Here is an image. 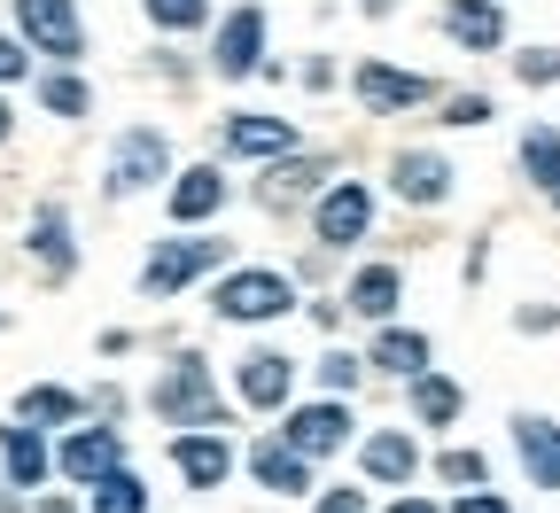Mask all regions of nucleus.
Returning <instances> with one entry per match:
<instances>
[{
  "mask_svg": "<svg viewBox=\"0 0 560 513\" xmlns=\"http://www.w3.org/2000/svg\"><path fill=\"white\" fill-rule=\"evenodd\" d=\"M226 149H234V156H289L296 132L280 125V117H249V109H242V117H226Z\"/></svg>",
  "mask_w": 560,
  "mask_h": 513,
  "instance_id": "nucleus-18",
  "label": "nucleus"
},
{
  "mask_svg": "<svg viewBox=\"0 0 560 513\" xmlns=\"http://www.w3.org/2000/svg\"><path fill=\"white\" fill-rule=\"evenodd\" d=\"M397 296H405V280H397V265H366L359 280H350V312H359V319H389L397 312Z\"/></svg>",
  "mask_w": 560,
  "mask_h": 513,
  "instance_id": "nucleus-20",
  "label": "nucleus"
},
{
  "mask_svg": "<svg viewBox=\"0 0 560 513\" xmlns=\"http://www.w3.org/2000/svg\"><path fill=\"white\" fill-rule=\"evenodd\" d=\"M444 32L482 55V47L506 39V9H499V0H452V9H444Z\"/></svg>",
  "mask_w": 560,
  "mask_h": 513,
  "instance_id": "nucleus-16",
  "label": "nucleus"
},
{
  "mask_svg": "<svg viewBox=\"0 0 560 513\" xmlns=\"http://www.w3.org/2000/svg\"><path fill=\"white\" fill-rule=\"evenodd\" d=\"M140 9H149V24H164V32H195L210 16V0H140Z\"/></svg>",
  "mask_w": 560,
  "mask_h": 513,
  "instance_id": "nucleus-29",
  "label": "nucleus"
},
{
  "mask_svg": "<svg viewBox=\"0 0 560 513\" xmlns=\"http://www.w3.org/2000/svg\"><path fill=\"white\" fill-rule=\"evenodd\" d=\"M94 513H149V482H140V475H102L94 482Z\"/></svg>",
  "mask_w": 560,
  "mask_h": 513,
  "instance_id": "nucleus-27",
  "label": "nucleus"
},
{
  "mask_svg": "<svg viewBox=\"0 0 560 513\" xmlns=\"http://www.w3.org/2000/svg\"><path fill=\"white\" fill-rule=\"evenodd\" d=\"M164 172H172V140L156 125L117 132V149H109V195H140V187H156Z\"/></svg>",
  "mask_w": 560,
  "mask_h": 513,
  "instance_id": "nucleus-3",
  "label": "nucleus"
},
{
  "mask_svg": "<svg viewBox=\"0 0 560 513\" xmlns=\"http://www.w3.org/2000/svg\"><path fill=\"white\" fill-rule=\"evenodd\" d=\"M16 24H24V39H32L39 55H55V62H79V55H86V24H79L70 0H16Z\"/></svg>",
  "mask_w": 560,
  "mask_h": 513,
  "instance_id": "nucleus-5",
  "label": "nucleus"
},
{
  "mask_svg": "<svg viewBox=\"0 0 560 513\" xmlns=\"http://www.w3.org/2000/svg\"><path fill=\"white\" fill-rule=\"evenodd\" d=\"M552 202H560V179H552Z\"/></svg>",
  "mask_w": 560,
  "mask_h": 513,
  "instance_id": "nucleus-41",
  "label": "nucleus"
},
{
  "mask_svg": "<svg viewBox=\"0 0 560 513\" xmlns=\"http://www.w3.org/2000/svg\"><path fill=\"white\" fill-rule=\"evenodd\" d=\"M514 444H522L529 482H537V490H560V428L537 420V412H522V420H514Z\"/></svg>",
  "mask_w": 560,
  "mask_h": 513,
  "instance_id": "nucleus-15",
  "label": "nucleus"
},
{
  "mask_svg": "<svg viewBox=\"0 0 560 513\" xmlns=\"http://www.w3.org/2000/svg\"><path fill=\"white\" fill-rule=\"evenodd\" d=\"M234 389H242L249 412H280V405H289V389H296V365L280 358V350H249L242 374H234Z\"/></svg>",
  "mask_w": 560,
  "mask_h": 513,
  "instance_id": "nucleus-9",
  "label": "nucleus"
},
{
  "mask_svg": "<svg viewBox=\"0 0 560 513\" xmlns=\"http://www.w3.org/2000/svg\"><path fill=\"white\" fill-rule=\"evenodd\" d=\"M0 467H9L16 490H39V482H47V444H39V428H32V420L0 428Z\"/></svg>",
  "mask_w": 560,
  "mask_h": 513,
  "instance_id": "nucleus-17",
  "label": "nucleus"
},
{
  "mask_svg": "<svg viewBox=\"0 0 560 513\" xmlns=\"http://www.w3.org/2000/svg\"><path fill=\"white\" fill-rule=\"evenodd\" d=\"M219 202H226V179L210 172V164H195V172H179V179H172V218H179V226H195V218H210Z\"/></svg>",
  "mask_w": 560,
  "mask_h": 513,
  "instance_id": "nucleus-19",
  "label": "nucleus"
},
{
  "mask_svg": "<svg viewBox=\"0 0 560 513\" xmlns=\"http://www.w3.org/2000/svg\"><path fill=\"white\" fill-rule=\"evenodd\" d=\"M366 365H382V374H429V335H412V327H382L374 335V358Z\"/></svg>",
  "mask_w": 560,
  "mask_h": 513,
  "instance_id": "nucleus-21",
  "label": "nucleus"
},
{
  "mask_svg": "<svg viewBox=\"0 0 560 513\" xmlns=\"http://www.w3.org/2000/svg\"><path fill=\"white\" fill-rule=\"evenodd\" d=\"M280 444H296L304 459H327V452H342V444H350V412H342L335 397L296 405V412H289V428H280Z\"/></svg>",
  "mask_w": 560,
  "mask_h": 513,
  "instance_id": "nucleus-8",
  "label": "nucleus"
},
{
  "mask_svg": "<svg viewBox=\"0 0 560 513\" xmlns=\"http://www.w3.org/2000/svg\"><path fill=\"white\" fill-rule=\"evenodd\" d=\"M444 125H490V102L482 94H452L444 102Z\"/></svg>",
  "mask_w": 560,
  "mask_h": 513,
  "instance_id": "nucleus-34",
  "label": "nucleus"
},
{
  "mask_svg": "<svg viewBox=\"0 0 560 513\" xmlns=\"http://www.w3.org/2000/svg\"><path fill=\"white\" fill-rule=\"evenodd\" d=\"M249 475H257L265 490H280V498H304V490H312V459H304L296 444H280V435L249 444Z\"/></svg>",
  "mask_w": 560,
  "mask_h": 513,
  "instance_id": "nucleus-11",
  "label": "nucleus"
},
{
  "mask_svg": "<svg viewBox=\"0 0 560 513\" xmlns=\"http://www.w3.org/2000/svg\"><path fill=\"white\" fill-rule=\"evenodd\" d=\"M366 218H374L366 179H335L312 210V234H319V249H350V242H366Z\"/></svg>",
  "mask_w": 560,
  "mask_h": 513,
  "instance_id": "nucleus-4",
  "label": "nucleus"
},
{
  "mask_svg": "<svg viewBox=\"0 0 560 513\" xmlns=\"http://www.w3.org/2000/svg\"><path fill=\"white\" fill-rule=\"evenodd\" d=\"M359 102H366L374 117H397V109H412V102H429V79L389 70V62H366V70H359Z\"/></svg>",
  "mask_w": 560,
  "mask_h": 513,
  "instance_id": "nucleus-12",
  "label": "nucleus"
},
{
  "mask_svg": "<svg viewBox=\"0 0 560 513\" xmlns=\"http://www.w3.org/2000/svg\"><path fill=\"white\" fill-rule=\"evenodd\" d=\"M55 467H62L70 482H86V490H94L102 475L125 467V435H117V428H70V435H62V452H55Z\"/></svg>",
  "mask_w": 560,
  "mask_h": 513,
  "instance_id": "nucleus-7",
  "label": "nucleus"
},
{
  "mask_svg": "<svg viewBox=\"0 0 560 513\" xmlns=\"http://www.w3.org/2000/svg\"><path fill=\"white\" fill-rule=\"evenodd\" d=\"M39 102H47V117H86L94 109V94H86V79H79V70H47V79H39Z\"/></svg>",
  "mask_w": 560,
  "mask_h": 513,
  "instance_id": "nucleus-25",
  "label": "nucleus"
},
{
  "mask_svg": "<svg viewBox=\"0 0 560 513\" xmlns=\"http://www.w3.org/2000/svg\"><path fill=\"white\" fill-rule=\"evenodd\" d=\"M32 257H39L47 272H70V265H79V249H70V218H62V202H47V210L32 218Z\"/></svg>",
  "mask_w": 560,
  "mask_h": 513,
  "instance_id": "nucleus-22",
  "label": "nucleus"
},
{
  "mask_svg": "<svg viewBox=\"0 0 560 513\" xmlns=\"http://www.w3.org/2000/svg\"><path fill=\"white\" fill-rule=\"evenodd\" d=\"M436 475H444V482H459V490H482V475H490V467H482V452H444V459H436Z\"/></svg>",
  "mask_w": 560,
  "mask_h": 513,
  "instance_id": "nucleus-31",
  "label": "nucleus"
},
{
  "mask_svg": "<svg viewBox=\"0 0 560 513\" xmlns=\"http://www.w3.org/2000/svg\"><path fill=\"white\" fill-rule=\"evenodd\" d=\"M359 9H366V16H389V9H397V0H359Z\"/></svg>",
  "mask_w": 560,
  "mask_h": 513,
  "instance_id": "nucleus-39",
  "label": "nucleus"
},
{
  "mask_svg": "<svg viewBox=\"0 0 560 513\" xmlns=\"http://www.w3.org/2000/svg\"><path fill=\"white\" fill-rule=\"evenodd\" d=\"M359 365H366V358H350V350H327V358H319V382H327V389H350V382H359Z\"/></svg>",
  "mask_w": 560,
  "mask_h": 513,
  "instance_id": "nucleus-33",
  "label": "nucleus"
},
{
  "mask_svg": "<svg viewBox=\"0 0 560 513\" xmlns=\"http://www.w3.org/2000/svg\"><path fill=\"white\" fill-rule=\"evenodd\" d=\"M210 62H219V79H249V70L265 62V16H257V9H234V16L219 24Z\"/></svg>",
  "mask_w": 560,
  "mask_h": 513,
  "instance_id": "nucleus-10",
  "label": "nucleus"
},
{
  "mask_svg": "<svg viewBox=\"0 0 560 513\" xmlns=\"http://www.w3.org/2000/svg\"><path fill=\"white\" fill-rule=\"evenodd\" d=\"M359 459H366V475H374V482H405V475H412V444H405L397 428L366 435V444H359Z\"/></svg>",
  "mask_w": 560,
  "mask_h": 513,
  "instance_id": "nucleus-24",
  "label": "nucleus"
},
{
  "mask_svg": "<svg viewBox=\"0 0 560 513\" xmlns=\"http://www.w3.org/2000/svg\"><path fill=\"white\" fill-rule=\"evenodd\" d=\"M32 70V55H24V39H0V86H16Z\"/></svg>",
  "mask_w": 560,
  "mask_h": 513,
  "instance_id": "nucleus-35",
  "label": "nucleus"
},
{
  "mask_svg": "<svg viewBox=\"0 0 560 513\" xmlns=\"http://www.w3.org/2000/svg\"><path fill=\"white\" fill-rule=\"evenodd\" d=\"M412 412L429 420V428L459 420V382H444V374H412Z\"/></svg>",
  "mask_w": 560,
  "mask_h": 513,
  "instance_id": "nucleus-26",
  "label": "nucleus"
},
{
  "mask_svg": "<svg viewBox=\"0 0 560 513\" xmlns=\"http://www.w3.org/2000/svg\"><path fill=\"white\" fill-rule=\"evenodd\" d=\"M304 187H319V164H304V156H289V164H280V172H272V187H265V195H272V202H289V195H304Z\"/></svg>",
  "mask_w": 560,
  "mask_h": 513,
  "instance_id": "nucleus-30",
  "label": "nucleus"
},
{
  "mask_svg": "<svg viewBox=\"0 0 560 513\" xmlns=\"http://www.w3.org/2000/svg\"><path fill=\"white\" fill-rule=\"evenodd\" d=\"M16 420H32V428H70V420H79V389L39 382V389H24V397H16Z\"/></svg>",
  "mask_w": 560,
  "mask_h": 513,
  "instance_id": "nucleus-23",
  "label": "nucleus"
},
{
  "mask_svg": "<svg viewBox=\"0 0 560 513\" xmlns=\"http://www.w3.org/2000/svg\"><path fill=\"white\" fill-rule=\"evenodd\" d=\"M452 513H506V498H490V490H475V498H459Z\"/></svg>",
  "mask_w": 560,
  "mask_h": 513,
  "instance_id": "nucleus-37",
  "label": "nucleus"
},
{
  "mask_svg": "<svg viewBox=\"0 0 560 513\" xmlns=\"http://www.w3.org/2000/svg\"><path fill=\"white\" fill-rule=\"evenodd\" d=\"M156 412L172 428H219L226 420V405H219V389H210V365L202 358H179L172 374L156 382Z\"/></svg>",
  "mask_w": 560,
  "mask_h": 513,
  "instance_id": "nucleus-1",
  "label": "nucleus"
},
{
  "mask_svg": "<svg viewBox=\"0 0 560 513\" xmlns=\"http://www.w3.org/2000/svg\"><path fill=\"white\" fill-rule=\"evenodd\" d=\"M319 513H366V490H327Z\"/></svg>",
  "mask_w": 560,
  "mask_h": 513,
  "instance_id": "nucleus-36",
  "label": "nucleus"
},
{
  "mask_svg": "<svg viewBox=\"0 0 560 513\" xmlns=\"http://www.w3.org/2000/svg\"><path fill=\"white\" fill-rule=\"evenodd\" d=\"M522 172H529L537 187H552V179H560V132H552V125H537V132L522 140Z\"/></svg>",
  "mask_w": 560,
  "mask_h": 513,
  "instance_id": "nucleus-28",
  "label": "nucleus"
},
{
  "mask_svg": "<svg viewBox=\"0 0 560 513\" xmlns=\"http://www.w3.org/2000/svg\"><path fill=\"white\" fill-rule=\"evenodd\" d=\"M389 187H397V202H444L452 195V164L429 156V149H405L389 164Z\"/></svg>",
  "mask_w": 560,
  "mask_h": 513,
  "instance_id": "nucleus-13",
  "label": "nucleus"
},
{
  "mask_svg": "<svg viewBox=\"0 0 560 513\" xmlns=\"http://www.w3.org/2000/svg\"><path fill=\"white\" fill-rule=\"evenodd\" d=\"M0 140H9V102H0Z\"/></svg>",
  "mask_w": 560,
  "mask_h": 513,
  "instance_id": "nucleus-40",
  "label": "nucleus"
},
{
  "mask_svg": "<svg viewBox=\"0 0 560 513\" xmlns=\"http://www.w3.org/2000/svg\"><path fill=\"white\" fill-rule=\"evenodd\" d=\"M219 257H226V242H219V234L164 242V249L149 257V280H140V288H149V296H179V288H187V280H202V272L219 265Z\"/></svg>",
  "mask_w": 560,
  "mask_h": 513,
  "instance_id": "nucleus-6",
  "label": "nucleus"
},
{
  "mask_svg": "<svg viewBox=\"0 0 560 513\" xmlns=\"http://www.w3.org/2000/svg\"><path fill=\"white\" fill-rule=\"evenodd\" d=\"M172 467H179L195 490H219V482H226V467H234V452H226L210 428H195V435H172Z\"/></svg>",
  "mask_w": 560,
  "mask_h": 513,
  "instance_id": "nucleus-14",
  "label": "nucleus"
},
{
  "mask_svg": "<svg viewBox=\"0 0 560 513\" xmlns=\"http://www.w3.org/2000/svg\"><path fill=\"white\" fill-rule=\"evenodd\" d=\"M219 319H234V327H249V319H280V312H296V288H289V272H234V280H219Z\"/></svg>",
  "mask_w": 560,
  "mask_h": 513,
  "instance_id": "nucleus-2",
  "label": "nucleus"
},
{
  "mask_svg": "<svg viewBox=\"0 0 560 513\" xmlns=\"http://www.w3.org/2000/svg\"><path fill=\"white\" fill-rule=\"evenodd\" d=\"M389 513H436V505H429V498H397Z\"/></svg>",
  "mask_w": 560,
  "mask_h": 513,
  "instance_id": "nucleus-38",
  "label": "nucleus"
},
{
  "mask_svg": "<svg viewBox=\"0 0 560 513\" xmlns=\"http://www.w3.org/2000/svg\"><path fill=\"white\" fill-rule=\"evenodd\" d=\"M514 70H522L529 86H552V79H560V47H529V55H522Z\"/></svg>",
  "mask_w": 560,
  "mask_h": 513,
  "instance_id": "nucleus-32",
  "label": "nucleus"
}]
</instances>
